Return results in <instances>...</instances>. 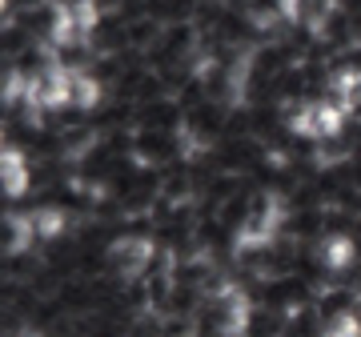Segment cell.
<instances>
[{
  "label": "cell",
  "mask_w": 361,
  "mask_h": 337,
  "mask_svg": "<svg viewBox=\"0 0 361 337\" xmlns=\"http://www.w3.org/2000/svg\"><path fill=\"white\" fill-rule=\"evenodd\" d=\"M153 261H157V249L145 233H125L109 245V265H113L116 277H125V281H137L141 273H149Z\"/></svg>",
  "instance_id": "6da1fadb"
},
{
  "label": "cell",
  "mask_w": 361,
  "mask_h": 337,
  "mask_svg": "<svg viewBox=\"0 0 361 337\" xmlns=\"http://www.w3.org/2000/svg\"><path fill=\"white\" fill-rule=\"evenodd\" d=\"M317 261H322L329 273H341L349 269L353 261H357V245H353V237L345 233H329L322 237V245H317Z\"/></svg>",
  "instance_id": "7a4b0ae2"
},
{
  "label": "cell",
  "mask_w": 361,
  "mask_h": 337,
  "mask_svg": "<svg viewBox=\"0 0 361 337\" xmlns=\"http://www.w3.org/2000/svg\"><path fill=\"white\" fill-rule=\"evenodd\" d=\"M0 181H4V193H8V197H25L28 193V185H32V168L25 165V153L4 149V161H0Z\"/></svg>",
  "instance_id": "3957f363"
},
{
  "label": "cell",
  "mask_w": 361,
  "mask_h": 337,
  "mask_svg": "<svg viewBox=\"0 0 361 337\" xmlns=\"http://www.w3.org/2000/svg\"><path fill=\"white\" fill-rule=\"evenodd\" d=\"M28 229H32V241H52V237H61L68 229L65 209H56V205L32 209V213H28Z\"/></svg>",
  "instance_id": "277c9868"
},
{
  "label": "cell",
  "mask_w": 361,
  "mask_h": 337,
  "mask_svg": "<svg viewBox=\"0 0 361 337\" xmlns=\"http://www.w3.org/2000/svg\"><path fill=\"white\" fill-rule=\"evenodd\" d=\"M322 337H361V317L353 310H341V313H329L325 317V329Z\"/></svg>",
  "instance_id": "5b68a950"
},
{
  "label": "cell",
  "mask_w": 361,
  "mask_h": 337,
  "mask_svg": "<svg viewBox=\"0 0 361 337\" xmlns=\"http://www.w3.org/2000/svg\"><path fill=\"white\" fill-rule=\"evenodd\" d=\"M16 337H44V333H37V329H20Z\"/></svg>",
  "instance_id": "8992f818"
}]
</instances>
